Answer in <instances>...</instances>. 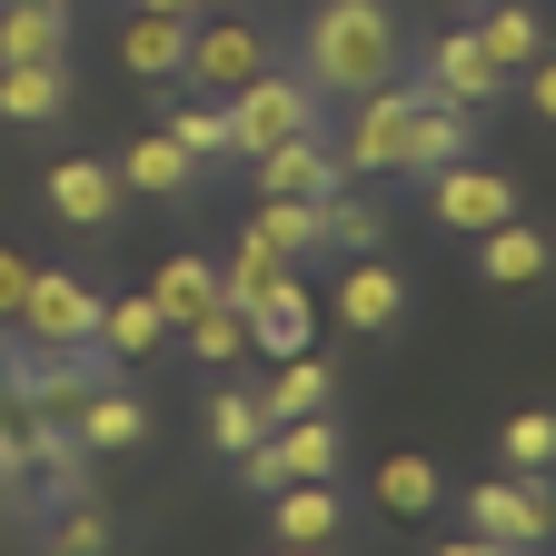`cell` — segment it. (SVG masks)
Wrapping results in <instances>:
<instances>
[{"mask_svg": "<svg viewBox=\"0 0 556 556\" xmlns=\"http://www.w3.org/2000/svg\"><path fill=\"white\" fill-rule=\"evenodd\" d=\"M299 50H308V90L318 100H358V90L397 80V11L388 0H318Z\"/></svg>", "mask_w": 556, "mask_h": 556, "instance_id": "obj_1", "label": "cell"}, {"mask_svg": "<svg viewBox=\"0 0 556 556\" xmlns=\"http://www.w3.org/2000/svg\"><path fill=\"white\" fill-rule=\"evenodd\" d=\"M467 536H477L486 556H527V546H556V477H546V467L477 477V486H467Z\"/></svg>", "mask_w": 556, "mask_h": 556, "instance_id": "obj_2", "label": "cell"}, {"mask_svg": "<svg viewBox=\"0 0 556 556\" xmlns=\"http://www.w3.org/2000/svg\"><path fill=\"white\" fill-rule=\"evenodd\" d=\"M258 70H268V30H258V21H239V11H199V21H189V60H179V80H199V100L249 90Z\"/></svg>", "mask_w": 556, "mask_h": 556, "instance_id": "obj_3", "label": "cell"}, {"mask_svg": "<svg viewBox=\"0 0 556 556\" xmlns=\"http://www.w3.org/2000/svg\"><path fill=\"white\" fill-rule=\"evenodd\" d=\"M507 80H517V70L486 60V40H477V30H447V40L417 50V90L447 100V110H497V100H507Z\"/></svg>", "mask_w": 556, "mask_h": 556, "instance_id": "obj_4", "label": "cell"}, {"mask_svg": "<svg viewBox=\"0 0 556 556\" xmlns=\"http://www.w3.org/2000/svg\"><path fill=\"white\" fill-rule=\"evenodd\" d=\"M229 129H239V160H258L268 139L318 129V90H308V80H289V70H258L249 90H229Z\"/></svg>", "mask_w": 556, "mask_h": 556, "instance_id": "obj_5", "label": "cell"}, {"mask_svg": "<svg viewBox=\"0 0 556 556\" xmlns=\"http://www.w3.org/2000/svg\"><path fill=\"white\" fill-rule=\"evenodd\" d=\"M407 110H417V80H378V90H358V119H348L338 169H348V179H388V169H397V139H407Z\"/></svg>", "mask_w": 556, "mask_h": 556, "instance_id": "obj_6", "label": "cell"}, {"mask_svg": "<svg viewBox=\"0 0 556 556\" xmlns=\"http://www.w3.org/2000/svg\"><path fill=\"white\" fill-rule=\"evenodd\" d=\"M11 328L40 338V348H80V338H100V289H80L70 268H30V299H21Z\"/></svg>", "mask_w": 556, "mask_h": 556, "instance_id": "obj_7", "label": "cell"}, {"mask_svg": "<svg viewBox=\"0 0 556 556\" xmlns=\"http://www.w3.org/2000/svg\"><path fill=\"white\" fill-rule=\"evenodd\" d=\"M428 208L457 229V239H477V229H497V219H517V179H497V169H477V160H447L438 179H428Z\"/></svg>", "mask_w": 556, "mask_h": 556, "instance_id": "obj_8", "label": "cell"}, {"mask_svg": "<svg viewBox=\"0 0 556 556\" xmlns=\"http://www.w3.org/2000/svg\"><path fill=\"white\" fill-rule=\"evenodd\" d=\"M467 150H477V110H447V100L417 90L407 139H397V179H438V169H447V160H467Z\"/></svg>", "mask_w": 556, "mask_h": 556, "instance_id": "obj_9", "label": "cell"}, {"mask_svg": "<svg viewBox=\"0 0 556 556\" xmlns=\"http://www.w3.org/2000/svg\"><path fill=\"white\" fill-rule=\"evenodd\" d=\"M328 189H348V169H338V150H328L318 129L268 139V150H258V199H328Z\"/></svg>", "mask_w": 556, "mask_h": 556, "instance_id": "obj_10", "label": "cell"}, {"mask_svg": "<svg viewBox=\"0 0 556 556\" xmlns=\"http://www.w3.org/2000/svg\"><path fill=\"white\" fill-rule=\"evenodd\" d=\"M40 199H50V219H60V229H110L129 189H119L110 160H60V169L40 179Z\"/></svg>", "mask_w": 556, "mask_h": 556, "instance_id": "obj_11", "label": "cell"}, {"mask_svg": "<svg viewBox=\"0 0 556 556\" xmlns=\"http://www.w3.org/2000/svg\"><path fill=\"white\" fill-rule=\"evenodd\" d=\"M338 318L358 328V338H397V318H407V278L368 249V258H348V278H338Z\"/></svg>", "mask_w": 556, "mask_h": 556, "instance_id": "obj_12", "label": "cell"}, {"mask_svg": "<svg viewBox=\"0 0 556 556\" xmlns=\"http://www.w3.org/2000/svg\"><path fill=\"white\" fill-rule=\"evenodd\" d=\"M0 119L11 129H60L70 119V60H0Z\"/></svg>", "mask_w": 556, "mask_h": 556, "instance_id": "obj_13", "label": "cell"}, {"mask_svg": "<svg viewBox=\"0 0 556 556\" xmlns=\"http://www.w3.org/2000/svg\"><path fill=\"white\" fill-rule=\"evenodd\" d=\"M268 527H278V546H338L348 536V507H338L328 477H289L268 497Z\"/></svg>", "mask_w": 556, "mask_h": 556, "instance_id": "obj_14", "label": "cell"}, {"mask_svg": "<svg viewBox=\"0 0 556 556\" xmlns=\"http://www.w3.org/2000/svg\"><path fill=\"white\" fill-rule=\"evenodd\" d=\"M110 169H119V189H139V199H189V189H199V160L179 150L169 129H139Z\"/></svg>", "mask_w": 556, "mask_h": 556, "instance_id": "obj_15", "label": "cell"}, {"mask_svg": "<svg viewBox=\"0 0 556 556\" xmlns=\"http://www.w3.org/2000/svg\"><path fill=\"white\" fill-rule=\"evenodd\" d=\"M546 268H556L546 229H527V219H497V229H477V278H486V289H536Z\"/></svg>", "mask_w": 556, "mask_h": 556, "instance_id": "obj_16", "label": "cell"}, {"mask_svg": "<svg viewBox=\"0 0 556 556\" xmlns=\"http://www.w3.org/2000/svg\"><path fill=\"white\" fill-rule=\"evenodd\" d=\"M70 428H80V447H90V457H129L139 438H150V407H139V397L110 378V388H90V397H80V417H70Z\"/></svg>", "mask_w": 556, "mask_h": 556, "instance_id": "obj_17", "label": "cell"}, {"mask_svg": "<svg viewBox=\"0 0 556 556\" xmlns=\"http://www.w3.org/2000/svg\"><path fill=\"white\" fill-rule=\"evenodd\" d=\"M119 60L139 70V80H179V60H189V11H129V21H119Z\"/></svg>", "mask_w": 556, "mask_h": 556, "instance_id": "obj_18", "label": "cell"}, {"mask_svg": "<svg viewBox=\"0 0 556 556\" xmlns=\"http://www.w3.org/2000/svg\"><path fill=\"white\" fill-rule=\"evenodd\" d=\"M0 60H70V0H0Z\"/></svg>", "mask_w": 556, "mask_h": 556, "instance_id": "obj_19", "label": "cell"}, {"mask_svg": "<svg viewBox=\"0 0 556 556\" xmlns=\"http://www.w3.org/2000/svg\"><path fill=\"white\" fill-rule=\"evenodd\" d=\"M258 447L278 457V477H338V417H328V407H318V417H278Z\"/></svg>", "mask_w": 556, "mask_h": 556, "instance_id": "obj_20", "label": "cell"}, {"mask_svg": "<svg viewBox=\"0 0 556 556\" xmlns=\"http://www.w3.org/2000/svg\"><path fill=\"white\" fill-rule=\"evenodd\" d=\"M249 318V348L258 358H289V348H308V328H318V308H308V289L289 278V289H268L258 308H239Z\"/></svg>", "mask_w": 556, "mask_h": 556, "instance_id": "obj_21", "label": "cell"}, {"mask_svg": "<svg viewBox=\"0 0 556 556\" xmlns=\"http://www.w3.org/2000/svg\"><path fill=\"white\" fill-rule=\"evenodd\" d=\"M328 388H338V368H328V358H308V348H289V358H278V378L258 388V407H268V428H278V417H318V407H328Z\"/></svg>", "mask_w": 556, "mask_h": 556, "instance_id": "obj_22", "label": "cell"}, {"mask_svg": "<svg viewBox=\"0 0 556 556\" xmlns=\"http://www.w3.org/2000/svg\"><path fill=\"white\" fill-rule=\"evenodd\" d=\"M278 258H318L328 249V199H258V219H249Z\"/></svg>", "mask_w": 556, "mask_h": 556, "instance_id": "obj_23", "label": "cell"}, {"mask_svg": "<svg viewBox=\"0 0 556 556\" xmlns=\"http://www.w3.org/2000/svg\"><path fill=\"white\" fill-rule=\"evenodd\" d=\"M289 278H299V258H278L258 229H239V258L219 268V299H229V308H258L268 289H289Z\"/></svg>", "mask_w": 556, "mask_h": 556, "instance_id": "obj_24", "label": "cell"}, {"mask_svg": "<svg viewBox=\"0 0 556 556\" xmlns=\"http://www.w3.org/2000/svg\"><path fill=\"white\" fill-rule=\"evenodd\" d=\"M467 30L486 40V60H497V70H527V60L546 50V21L527 11V0H486V11H477Z\"/></svg>", "mask_w": 556, "mask_h": 556, "instance_id": "obj_25", "label": "cell"}, {"mask_svg": "<svg viewBox=\"0 0 556 556\" xmlns=\"http://www.w3.org/2000/svg\"><path fill=\"white\" fill-rule=\"evenodd\" d=\"M169 338V318H160V299L139 289V299H100V348L129 368V358H150V348Z\"/></svg>", "mask_w": 556, "mask_h": 556, "instance_id": "obj_26", "label": "cell"}, {"mask_svg": "<svg viewBox=\"0 0 556 556\" xmlns=\"http://www.w3.org/2000/svg\"><path fill=\"white\" fill-rule=\"evenodd\" d=\"M179 150L199 160V169H219V160H239V129H229V100H189V110H169L160 119Z\"/></svg>", "mask_w": 556, "mask_h": 556, "instance_id": "obj_27", "label": "cell"}, {"mask_svg": "<svg viewBox=\"0 0 556 556\" xmlns=\"http://www.w3.org/2000/svg\"><path fill=\"white\" fill-rule=\"evenodd\" d=\"M150 299H160V318H169V328H189L208 299H219V268H208V258H169V268L150 278Z\"/></svg>", "mask_w": 556, "mask_h": 556, "instance_id": "obj_28", "label": "cell"}, {"mask_svg": "<svg viewBox=\"0 0 556 556\" xmlns=\"http://www.w3.org/2000/svg\"><path fill=\"white\" fill-rule=\"evenodd\" d=\"M438 497H447V486H438V457H388L378 467V507L388 517H428Z\"/></svg>", "mask_w": 556, "mask_h": 556, "instance_id": "obj_29", "label": "cell"}, {"mask_svg": "<svg viewBox=\"0 0 556 556\" xmlns=\"http://www.w3.org/2000/svg\"><path fill=\"white\" fill-rule=\"evenodd\" d=\"M258 438H268L258 388H219V397H208V447H219V457H239V447H258Z\"/></svg>", "mask_w": 556, "mask_h": 556, "instance_id": "obj_30", "label": "cell"}, {"mask_svg": "<svg viewBox=\"0 0 556 556\" xmlns=\"http://www.w3.org/2000/svg\"><path fill=\"white\" fill-rule=\"evenodd\" d=\"M239 348H249V318H239L229 299H208V308L189 318V358H199V368H229Z\"/></svg>", "mask_w": 556, "mask_h": 556, "instance_id": "obj_31", "label": "cell"}, {"mask_svg": "<svg viewBox=\"0 0 556 556\" xmlns=\"http://www.w3.org/2000/svg\"><path fill=\"white\" fill-rule=\"evenodd\" d=\"M328 249H348V258L388 249V219H378V199H348V189H328Z\"/></svg>", "mask_w": 556, "mask_h": 556, "instance_id": "obj_32", "label": "cell"}, {"mask_svg": "<svg viewBox=\"0 0 556 556\" xmlns=\"http://www.w3.org/2000/svg\"><path fill=\"white\" fill-rule=\"evenodd\" d=\"M40 546H60V556H100V546H110V517H100L90 497H60V507H50V536H40Z\"/></svg>", "mask_w": 556, "mask_h": 556, "instance_id": "obj_33", "label": "cell"}, {"mask_svg": "<svg viewBox=\"0 0 556 556\" xmlns=\"http://www.w3.org/2000/svg\"><path fill=\"white\" fill-rule=\"evenodd\" d=\"M507 467H556V407H517L507 417V438H497Z\"/></svg>", "mask_w": 556, "mask_h": 556, "instance_id": "obj_34", "label": "cell"}, {"mask_svg": "<svg viewBox=\"0 0 556 556\" xmlns=\"http://www.w3.org/2000/svg\"><path fill=\"white\" fill-rule=\"evenodd\" d=\"M239 486H249V497H278L289 477H278V457H268V447H239Z\"/></svg>", "mask_w": 556, "mask_h": 556, "instance_id": "obj_35", "label": "cell"}, {"mask_svg": "<svg viewBox=\"0 0 556 556\" xmlns=\"http://www.w3.org/2000/svg\"><path fill=\"white\" fill-rule=\"evenodd\" d=\"M527 100H536V119L556 129V50H536V60H527Z\"/></svg>", "mask_w": 556, "mask_h": 556, "instance_id": "obj_36", "label": "cell"}, {"mask_svg": "<svg viewBox=\"0 0 556 556\" xmlns=\"http://www.w3.org/2000/svg\"><path fill=\"white\" fill-rule=\"evenodd\" d=\"M21 299H30V258L0 249V318H21Z\"/></svg>", "mask_w": 556, "mask_h": 556, "instance_id": "obj_37", "label": "cell"}, {"mask_svg": "<svg viewBox=\"0 0 556 556\" xmlns=\"http://www.w3.org/2000/svg\"><path fill=\"white\" fill-rule=\"evenodd\" d=\"M129 11H189V0H129ZM189 21H199V11H189Z\"/></svg>", "mask_w": 556, "mask_h": 556, "instance_id": "obj_38", "label": "cell"}, {"mask_svg": "<svg viewBox=\"0 0 556 556\" xmlns=\"http://www.w3.org/2000/svg\"><path fill=\"white\" fill-rule=\"evenodd\" d=\"M189 11H239V0H189Z\"/></svg>", "mask_w": 556, "mask_h": 556, "instance_id": "obj_39", "label": "cell"}, {"mask_svg": "<svg viewBox=\"0 0 556 556\" xmlns=\"http://www.w3.org/2000/svg\"><path fill=\"white\" fill-rule=\"evenodd\" d=\"M0 417H11V378H0Z\"/></svg>", "mask_w": 556, "mask_h": 556, "instance_id": "obj_40", "label": "cell"}, {"mask_svg": "<svg viewBox=\"0 0 556 556\" xmlns=\"http://www.w3.org/2000/svg\"><path fill=\"white\" fill-rule=\"evenodd\" d=\"M457 11H467V21H477V11H486V0H457Z\"/></svg>", "mask_w": 556, "mask_h": 556, "instance_id": "obj_41", "label": "cell"}]
</instances>
